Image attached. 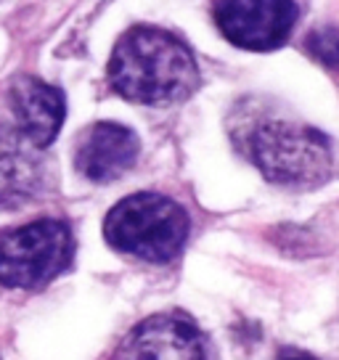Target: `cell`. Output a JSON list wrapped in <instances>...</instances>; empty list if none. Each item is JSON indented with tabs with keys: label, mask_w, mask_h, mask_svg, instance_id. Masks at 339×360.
Here are the masks:
<instances>
[{
	"label": "cell",
	"mask_w": 339,
	"mask_h": 360,
	"mask_svg": "<svg viewBox=\"0 0 339 360\" xmlns=\"http://www.w3.org/2000/svg\"><path fill=\"white\" fill-rule=\"evenodd\" d=\"M215 22L228 43L244 51H276L281 48L294 24V0H217Z\"/></svg>",
	"instance_id": "5"
},
{
	"label": "cell",
	"mask_w": 339,
	"mask_h": 360,
	"mask_svg": "<svg viewBox=\"0 0 339 360\" xmlns=\"http://www.w3.org/2000/svg\"><path fill=\"white\" fill-rule=\"evenodd\" d=\"M112 88L136 103H178L199 85L191 51L165 30L136 27L117 43L109 61Z\"/></svg>",
	"instance_id": "1"
},
{
	"label": "cell",
	"mask_w": 339,
	"mask_h": 360,
	"mask_svg": "<svg viewBox=\"0 0 339 360\" xmlns=\"http://www.w3.org/2000/svg\"><path fill=\"white\" fill-rule=\"evenodd\" d=\"M249 159L265 178L289 188H316L331 175V143L321 130L289 120L260 122L247 138Z\"/></svg>",
	"instance_id": "3"
},
{
	"label": "cell",
	"mask_w": 339,
	"mask_h": 360,
	"mask_svg": "<svg viewBox=\"0 0 339 360\" xmlns=\"http://www.w3.org/2000/svg\"><path fill=\"white\" fill-rule=\"evenodd\" d=\"M191 223L178 202L162 193H133L106 214L103 236L117 252L146 262H170L186 247Z\"/></svg>",
	"instance_id": "2"
},
{
	"label": "cell",
	"mask_w": 339,
	"mask_h": 360,
	"mask_svg": "<svg viewBox=\"0 0 339 360\" xmlns=\"http://www.w3.org/2000/svg\"><path fill=\"white\" fill-rule=\"evenodd\" d=\"M138 138L117 122H96L79 135L77 169L93 183H109L122 178L138 159Z\"/></svg>",
	"instance_id": "8"
},
{
	"label": "cell",
	"mask_w": 339,
	"mask_h": 360,
	"mask_svg": "<svg viewBox=\"0 0 339 360\" xmlns=\"http://www.w3.org/2000/svg\"><path fill=\"white\" fill-rule=\"evenodd\" d=\"M51 183L46 148L16 124H0V207L32 202Z\"/></svg>",
	"instance_id": "6"
},
{
	"label": "cell",
	"mask_w": 339,
	"mask_h": 360,
	"mask_svg": "<svg viewBox=\"0 0 339 360\" xmlns=\"http://www.w3.org/2000/svg\"><path fill=\"white\" fill-rule=\"evenodd\" d=\"M112 360H207V352L188 318L162 313L133 328Z\"/></svg>",
	"instance_id": "7"
},
{
	"label": "cell",
	"mask_w": 339,
	"mask_h": 360,
	"mask_svg": "<svg viewBox=\"0 0 339 360\" xmlns=\"http://www.w3.org/2000/svg\"><path fill=\"white\" fill-rule=\"evenodd\" d=\"M307 51L326 67H339V32L337 30H318L307 40Z\"/></svg>",
	"instance_id": "10"
},
{
	"label": "cell",
	"mask_w": 339,
	"mask_h": 360,
	"mask_svg": "<svg viewBox=\"0 0 339 360\" xmlns=\"http://www.w3.org/2000/svg\"><path fill=\"white\" fill-rule=\"evenodd\" d=\"M75 255V238L61 220H37L0 233V283L37 289L64 273Z\"/></svg>",
	"instance_id": "4"
},
{
	"label": "cell",
	"mask_w": 339,
	"mask_h": 360,
	"mask_svg": "<svg viewBox=\"0 0 339 360\" xmlns=\"http://www.w3.org/2000/svg\"><path fill=\"white\" fill-rule=\"evenodd\" d=\"M11 109L16 117V127L43 148L53 143L67 114L61 90L37 77H19L13 82Z\"/></svg>",
	"instance_id": "9"
},
{
	"label": "cell",
	"mask_w": 339,
	"mask_h": 360,
	"mask_svg": "<svg viewBox=\"0 0 339 360\" xmlns=\"http://www.w3.org/2000/svg\"><path fill=\"white\" fill-rule=\"evenodd\" d=\"M292 360H313V358H292Z\"/></svg>",
	"instance_id": "11"
}]
</instances>
